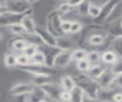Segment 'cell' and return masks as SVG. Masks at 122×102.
Masks as SVG:
<instances>
[{"label": "cell", "instance_id": "45", "mask_svg": "<svg viewBox=\"0 0 122 102\" xmlns=\"http://www.w3.org/2000/svg\"><path fill=\"white\" fill-rule=\"evenodd\" d=\"M1 38H2V35H1V34H0V40H1Z\"/></svg>", "mask_w": 122, "mask_h": 102}, {"label": "cell", "instance_id": "29", "mask_svg": "<svg viewBox=\"0 0 122 102\" xmlns=\"http://www.w3.org/2000/svg\"><path fill=\"white\" fill-rule=\"evenodd\" d=\"M92 64L89 63V61L87 59L80 60V61L76 62V67L77 70L81 72L82 73H86L89 70Z\"/></svg>", "mask_w": 122, "mask_h": 102}, {"label": "cell", "instance_id": "16", "mask_svg": "<svg viewBox=\"0 0 122 102\" xmlns=\"http://www.w3.org/2000/svg\"><path fill=\"white\" fill-rule=\"evenodd\" d=\"M118 56L113 50H106L102 53L101 61L106 66H112L117 61Z\"/></svg>", "mask_w": 122, "mask_h": 102}, {"label": "cell", "instance_id": "37", "mask_svg": "<svg viewBox=\"0 0 122 102\" xmlns=\"http://www.w3.org/2000/svg\"><path fill=\"white\" fill-rule=\"evenodd\" d=\"M66 1L72 7V8L76 9V7L79 6L82 2L85 1V0H66Z\"/></svg>", "mask_w": 122, "mask_h": 102}, {"label": "cell", "instance_id": "21", "mask_svg": "<svg viewBox=\"0 0 122 102\" xmlns=\"http://www.w3.org/2000/svg\"><path fill=\"white\" fill-rule=\"evenodd\" d=\"M91 2H92L90 0H85L83 2H82L79 6H77L75 9L76 14L82 17L89 16V9Z\"/></svg>", "mask_w": 122, "mask_h": 102}, {"label": "cell", "instance_id": "43", "mask_svg": "<svg viewBox=\"0 0 122 102\" xmlns=\"http://www.w3.org/2000/svg\"><path fill=\"white\" fill-rule=\"evenodd\" d=\"M119 21H120V25H121V29H122V17H121V18L119 20Z\"/></svg>", "mask_w": 122, "mask_h": 102}, {"label": "cell", "instance_id": "42", "mask_svg": "<svg viewBox=\"0 0 122 102\" xmlns=\"http://www.w3.org/2000/svg\"><path fill=\"white\" fill-rule=\"evenodd\" d=\"M39 102H49V101H47V98H44V99L41 100Z\"/></svg>", "mask_w": 122, "mask_h": 102}, {"label": "cell", "instance_id": "28", "mask_svg": "<svg viewBox=\"0 0 122 102\" xmlns=\"http://www.w3.org/2000/svg\"><path fill=\"white\" fill-rule=\"evenodd\" d=\"M8 29H9V31L11 32V34H12L16 35V36L27 34L24 27H23L21 23L14 24L12 25L9 26V27H8Z\"/></svg>", "mask_w": 122, "mask_h": 102}, {"label": "cell", "instance_id": "10", "mask_svg": "<svg viewBox=\"0 0 122 102\" xmlns=\"http://www.w3.org/2000/svg\"><path fill=\"white\" fill-rule=\"evenodd\" d=\"M75 42L71 36L67 34L56 37V48L61 50H72Z\"/></svg>", "mask_w": 122, "mask_h": 102}, {"label": "cell", "instance_id": "14", "mask_svg": "<svg viewBox=\"0 0 122 102\" xmlns=\"http://www.w3.org/2000/svg\"><path fill=\"white\" fill-rule=\"evenodd\" d=\"M51 82H53V75H34V76H32L30 79V83L38 88Z\"/></svg>", "mask_w": 122, "mask_h": 102}, {"label": "cell", "instance_id": "35", "mask_svg": "<svg viewBox=\"0 0 122 102\" xmlns=\"http://www.w3.org/2000/svg\"><path fill=\"white\" fill-rule=\"evenodd\" d=\"M111 87L114 88H116V89L122 90V74H119L116 75L113 84Z\"/></svg>", "mask_w": 122, "mask_h": 102}, {"label": "cell", "instance_id": "12", "mask_svg": "<svg viewBox=\"0 0 122 102\" xmlns=\"http://www.w3.org/2000/svg\"><path fill=\"white\" fill-rule=\"evenodd\" d=\"M108 66H106L104 63L101 64L100 63L97 64H93L92 65L89 70L87 72L86 74L92 78L97 80V79L104 73V72L106 70Z\"/></svg>", "mask_w": 122, "mask_h": 102}, {"label": "cell", "instance_id": "11", "mask_svg": "<svg viewBox=\"0 0 122 102\" xmlns=\"http://www.w3.org/2000/svg\"><path fill=\"white\" fill-rule=\"evenodd\" d=\"M32 14H28L22 18L21 21V24L24 27L25 32L28 35H35L36 33V29H37V24L35 21L31 17Z\"/></svg>", "mask_w": 122, "mask_h": 102}, {"label": "cell", "instance_id": "17", "mask_svg": "<svg viewBox=\"0 0 122 102\" xmlns=\"http://www.w3.org/2000/svg\"><path fill=\"white\" fill-rule=\"evenodd\" d=\"M105 37L102 34H92L88 38V43L91 46L100 47L105 42Z\"/></svg>", "mask_w": 122, "mask_h": 102}, {"label": "cell", "instance_id": "40", "mask_svg": "<svg viewBox=\"0 0 122 102\" xmlns=\"http://www.w3.org/2000/svg\"><path fill=\"white\" fill-rule=\"evenodd\" d=\"M5 2L6 0H0V8L5 7Z\"/></svg>", "mask_w": 122, "mask_h": 102}, {"label": "cell", "instance_id": "30", "mask_svg": "<svg viewBox=\"0 0 122 102\" xmlns=\"http://www.w3.org/2000/svg\"><path fill=\"white\" fill-rule=\"evenodd\" d=\"M101 6L95 4L93 2H91L89 9V16L93 19L97 18L101 13Z\"/></svg>", "mask_w": 122, "mask_h": 102}, {"label": "cell", "instance_id": "38", "mask_svg": "<svg viewBox=\"0 0 122 102\" xmlns=\"http://www.w3.org/2000/svg\"><path fill=\"white\" fill-rule=\"evenodd\" d=\"M112 102H122V92H117L114 94Z\"/></svg>", "mask_w": 122, "mask_h": 102}, {"label": "cell", "instance_id": "18", "mask_svg": "<svg viewBox=\"0 0 122 102\" xmlns=\"http://www.w3.org/2000/svg\"><path fill=\"white\" fill-rule=\"evenodd\" d=\"M30 64L48 66L47 64V59H46V56H45V53H44L43 50H41L40 49V50H38L31 58H30Z\"/></svg>", "mask_w": 122, "mask_h": 102}, {"label": "cell", "instance_id": "25", "mask_svg": "<svg viewBox=\"0 0 122 102\" xmlns=\"http://www.w3.org/2000/svg\"><path fill=\"white\" fill-rule=\"evenodd\" d=\"M40 50L39 44L35 43H30L29 42L28 46L26 47L25 50L23 51V53H25L26 56H28V57L31 58L32 56Z\"/></svg>", "mask_w": 122, "mask_h": 102}, {"label": "cell", "instance_id": "41", "mask_svg": "<svg viewBox=\"0 0 122 102\" xmlns=\"http://www.w3.org/2000/svg\"><path fill=\"white\" fill-rule=\"evenodd\" d=\"M28 1L31 5H33L34 2H36L37 1H38V0H28Z\"/></svg>", "mask_w": 122, "mask_h": 102}, {"label": "cell", "instance_id": "44", "mask_svg": "<svg viewBox=\"0 0 122 102\" xmlns=\"http://www.w3.org/2000/svg\"><path fill=\"white\" fill-rule=\"evenodd\" d=\"M55 102H63V101H55Z\"/></svg>", "mask_w": 122, "mask_h": 102}, {"label": "cell", "instance_id": "3", "mask_svg": "<svg viewBox=\"0 0 122 102\" xmlns=\"http://www.w3.org/2000/svg\"><path fill=\"white\" fill-rule=\"evenodd\" d=\"M62 20L63 18L56 12V10L54 12H51L47 16V28L56 37L64 35L62 31H61V22H62Z\"/></svg>", "mask_w": 122, "mask_h": 102}, {"label": "cell", "instance_id": "36", "mask_svg": "<svg viewBox=\"0 0 122 102\" xmlns=\"http://www.w3.org/2000/svg\"><path fill=\"white\" fill-rule=\"evenodd\" d=\"M71 100V93L70 92L63 90L60 94V101L63 102H70Z\"/></svg>", "mask_w": 122, "mask_h": 102}, {"label": "cell", "instance_id": "46", "mask_svg": "<svg viewBox=\"0 0 122 102\" xmlns=\"http://www.w3.org/2000/svg\"><path fill=\"white\" fill-rule=\"evenodd\" d=\"M64 1H65V0H64Z\"/></svg>", "mask_w": 122, "mask_h": 102}, {"label": "cell", "instance_id": "27", "mask_svg": "<svg viewBox=\"0 0 122 102\" xmlns=\"http://www.w3.org/2000/svg\"><path fill=\"white\" fill-rule=\"evenodd\" d=\"M4 63L7 68H14L17 66V55L14 53H7L4 57Z\"/></svg>", "mask_w": 122, "mask_h": 102}, {"label": "cell", "instance_id": "33", "mask_svg": "<svg viewBox=\"0 0 122 102\" xmlns=\"http://www.w3.org/2000/svg\"><path fill=\"white\" fill-rule=\"evenodd\" d=\"M110 69L116 75L122 74V57H118L117 61L110 66Z\"/></svg>", "mask_w": 122, "mask_h": 102}, {"label": "cell", "instance_id": "1", "mask_svg": "<svg viewBox=\"0 0 122 102\" xmlns=\"http://www.w3.org/2000/svg\"><path fill=\"white\" fill-rule=\"evenodd\" d=\"M5 9L9 12L17 14H25L33 11L32 5L28 0H6Z\"/></svg>", "mask_w": 122, "mask_h": 102}, {"label": "cell", "instance_id": "24", "mask_svg": "<svg viewBox=\"0 0 122 102\" xmlns=\"http://www.w3.org/2000/svg\"><path fill=\"white\" fill-rule=\"evenodd\" d=\"M88 50L85 49H76V50H72V62H78L80 60L87 59L88 56Z\"/></svg>", "mask_w": 122, "mask_h": 102}, {"label": "cell", "instance_id": "2", "mask_svg": "<svg viewBox=\"0 0 122 102\" xmlns=\"http://www.w3.org/2000/svg\"><path fill=\"white\" fill-rule=\"evenodd\" d=\"M32 12L33 11L25 14H17V13L9 12V11L6 10L5 12L0 13V27L8 28L14 24L21 23L22 18L26 15L32 14Z\"/></svg>", "mask_w": 122, "mask_h": 102}, {"label": "cell", "instance_id": "6", "mask_svg": "<svg viewBox=\"0 0 122 102\" xmlns=\"http://www.w3.org/2000/svg\"><path fill=\"white\" fill-rule=\"evenodd\" d=\"M36 87L31 83L21 82L15 85L9 90V94L12 97H21L31 93Z\"/></svg>", "mask_w": 122, "mask_h": 102}, {"label": "cell", "instance_id": "32", "mask_svg": "<svg viewBox=\"0 0 122 102\" xmlns=\"http://www.w3.org/2000/svg\"><path fill=\"white\" fill-rule=\"evenodd\" d=\"M83 28V25L80 21L77 20H72L71 28L69 34H77L82 31Z\"/></svg>", "mask_w": 122, "mask_h": 102}, {"label": "cell", "instance_id": "26", "mask_svg": "<svg viewBox=\"0 0 122 102\" xmlns=\"http://www.w3.org/2000/svg\"><path fill=\"white\" fill-rule=\"evenodd\" d=\"M101 57H102V53L98 50H91L88 52L87 59L89 60L92 65L100 63Z\"/></svg>", "mask_w": 122, "mask_h": 102}, {"label": "cell", "instance_id": "31", "mask_svg": "<svg viewBox=\"0 0 122 102\" xmlns=\"http://www.w3.org/2000/svg\"><path fill=\"white\" fill-rule=\"evenodd\" d=\"M30 64V58L26 56L25 53H20L17 55V66L18 67H24L27 66Z\"/></svg>", "mask_w": 122, "mask_h": 102}, {"label": "cell", "instance_id": "5", "mask_svg": "<svg viewBox=\"0 0 122 102\" xmlns=\"http://www.w3.org/2000/svg\"><path fill=\"white\" fill-rule=\"evenodd\" d=\"M72 50H60L53 60L52 67L56 69H63L67 67L72 62Z\"/></svg>", "mask_w": 122, "mask_h": 102}, {"label": "cell", "instance_id": "39", "mask_svg": "<svg viewBox=\"0 0 122 102\" xmlns=\"http://www.w3.org/2000/svg\"><path fill=\"white\" fill-rule=\"evenodd\" d=\"M82 102H100V101L98 99H94V98H92L89 96H87L86 94H84Z\"/></svg>", "mask_w": 122, "mask_h": 102}, {"label": "cell", "instance_id": "15", "mask_svg": "<svg viewBox=\"0 0 122 102\" xmlns=\"http://www.w3.org/2000/svg\"><path fill=\"white\" fill-rule=\"evenodd\" d=\"M60 85L62 87L63 90L71 92L76 86V82L74 77H72V75H66L61 78Z\"/></svg>", "mask_w": 122, "mask_h": 102}, {"label": "cell", "instance_id": "7", "mask_svg": "<svg viewBox=\"0 0 122 102\" xmlns=\"http://www.w3.org/2000/svg\"><path fill=\"white\" fill-rule=\"evenodd\" d=\"M47 96V98H50L54 101H60V94L63 91L61 85H58L55 83L51 82L40 87Z\"/></svg>", "mask_w": 122, "mask_h": 102}, {"label": "cell", "instance_id": "13", "mask_svg": "<svg viewBox=\"0 0 122 102\" xmlns=\"http://www.w3.org/2000/svg\"><path fill=\"white\" fill-rule=\"evenodd\" d=\"M25 97V101L24 102H39L41 100L47 98V96L44 94L41 88L36 87L31 93H30Z\"/></svg>", "mask_w": 122, "mask_h": 102}, {"label": "cell", "instance_id": "23", "mask_svg": "<svg viewBox=\"0 0 122 102\" xmlns=\"http://www.w3.org/2000/svg\"><path fill=\"white\" fill-rule=\"evenodd\" d=\"M75 9L72 8V7L69 4V3L65 0V1L58 5V7L56 8V12L58 13L61 17H63L64 15H66L69 13L72 12V11H74Z\"/></svg>", "mask_w": 122, "mask_h": 102}, {"label": "cell", "instance_id": "8", "mask_svg": "<svg viewBox=\"0 0 122 102\" xmlns=\"http://www.w3.org/2000/svg\"><path fill=\"white\" fill-rule=\"evenodd\" d=\"M120 2V0H108L106 1L104 4L101 5V13L99 15V16L94 19L98 24H102L103 22L106 21L107 18L109 16L111 12H112L113 9L114 8L118 2Z\"/></svg>", "mask_w": 122, "mask_h": 102}, {"label": "cell", "instance_id": "9", "mask_svg": "<svg viewBox=\"0 0 122 102\" xmlns=\"http://www.w3.org/2000/svg\"><path fill=\"white\" fill-rule=\"evenodd\" d=\"M116 75L113 73V72L111 70L110 66L106 69L100 77L97 79V82L100 85L101 88H110L112 85L114 78H115Z\"/></svg>", "mask_w": 122, "mask_h": 102}, {"label": "cell", "instance_id": "22", "mask_svg": "<svg viewBox=\"0 0 122 102\" xmlns=\"http://www.w3.org/2000/svg\"><path fill=\"white\" fill-rule=\"evenodd\" d=\"M71 100L70 102H82L83 97H84V93L83 90L76 85L75 88L72 89L71 92Z\"/></svg>", "mask_w": 122, "mask_h": 102}, {"label": "cell", "instance_id": "20", "mask_svg": "<svg viewBox=\"0 0 122 102\" xmlns=\"http://www.w3.org/2000/svg\"><path fill=\"white\" fill-rule=\"evenodd\" d=\"M111 47L118 57H122V35L114 37L111 43Z\"/></svg>", "mask_w": 122, "mask_h": 102}, {"label": "cell", "instance_id": "4", "mask_svg": "<svg viewBox=\"0 0 122 102\" xmlns=\"http://www.w3.org/2000/svg\"><path fill=\"white\" fill-rule=\"evenodd\" d=\"M35 35L39 38L45 46L56 48V36L53 34L47 28L37 26Z\"/></svg>", "mask_w": 122, "mask_h": 102}, {"label": "cell", "instance_id": "34", "mask_svg": "<svg viewBox=\"0 0 122 102\" xmlns=\"http://www.w3.org/2000/svg\"><path fill=\"white\" fill-rule=\"evenodd\" d=\"M72 20L69 19H63L61 22V31H62L63 34H69L71 28Z\"/></svg>", "mask_w": 122, "mask_h": 102}, {"label": "cell", "instance_id": "19", "mask_svg": "<svg viewBox=\"0 0 122 102\" xmlns=\"http://www.w3.org/2000/svg\"><path fill=\"white\" fill-rule=\"evenodd\" d=\"M29 41L23 38H15L11 43V49L15 51L23 53L26 47L28 46Z\"/></svg>", "mask_w": 122, "mask_h": 102}]
</instances>
